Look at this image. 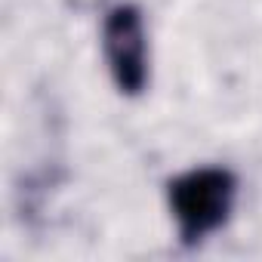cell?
<instances>
[{"instance_id": "cell-1", "label": "cell", "mask_w": 262, "mask_h": 262, "mask_svg": "<svg viewBox=\"0 0 262 262\" xmlns=\"http://www.w3.org/2000/svg\"><path fill=\"white\" fill-rule=\"evenodd\" d=\"M167 201L179 241L194 247L228 222L237 201V176L225 167H194L170 179Z\"/></svg>"}, {"instance_id": "cell-2", "label": "cell", "mask_w": 262, "mask_h": 262, "mask_svg": "<svg viewBox=\"0 0 262 262\" xmlns=\"http://www.w3.org/2000/svg\"><path fill=\"white\" fill-rule=\"evenodd\" d=\"M102 56L120 96H142L148 86V34L139 7L117 4L102 22Z\"/></svg>"}]
</instances>
